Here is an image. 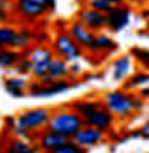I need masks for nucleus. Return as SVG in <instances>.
Segmentation results:
<instances>
[{"label": "nucleus", "mask_w": 149, "mask_h": 153, "mask_svg": "<svg viewBox=\"0 0 149 153\" xmlns=\"http://www.w3.org/2000/svg\"><path fill=\"white\" fill-rule=\"evenodd\" d=\"M14 9V0H0V10Z\"/></svg>", "instance_id": "31"}, {"label": "nucleus", "mask_w": 149, "mask_h": 153, "mask_svg": "<svg viewBox=\"0 0 149 153\" xmlns=\"http://www.w3.org/2000/svg\"><path fill=\"white\" fill-rule=\"evenodd\" d=\"M85 125V118L78 115L73 108L71 110H57L50 115V120L47 124V129L64 136L68 139H73L74 134Z\"/></svg>", "instance_id": "2"}, {"label": "nucleus", "mask_w": 149, "mask_h": 153, "mask_svg": "<svg viewBox=\"0 0 149 153\" xmlns=\"http://www.w3.org/2000/svg\"><path fill=\"white\" fill-rule=\"evenodd\" d=\"M56 57V56H54ZM52 57V59H54ZM52 59H44V61H38V63H33V70H31V76L33 78H38V80H44L49 73V68H50V63Z\"/></svg>", "instance_id": "23"}, {"label": "nucleus", "mask_w": 149, "mask_h": 153, "mask_svg": "<svg viewBox=\"0 0 149 153\" xmlns=\"http://www.w3.org/2000/svg\"><path fill=\"white\" fill-rule=\"evenodd\" d=\"M68 141L69 139L64 137V136H61V134H57V132H52L49 129H44V131H40V136H38V150L54 153L59 146H63Z\"/></svg>", "instance_id": "11"}, {"label": "nucleus", "mask_w": 149, "mask_h": 153, "mask_svg": "<svg viewBox=\"0 0 149 153\" xmlns=\"http://www.w3.org/2000/svg\"><path fill=\"white\" fill-rule=\"evenodd\" d=\"M31 70H33V61L30 57H21L14 66V71L18 75H31Z\"/></svg>", "instance_id": "24"}, {"label": "nucleus", "mask_w": 149, "mask_h": 153, "mask_svg": "<svg viewBox=\"0 0 149 153\" xmlns=\"http://www.w3.org/2000/svg\"><path fill=\"white\" fill-rule=\"evenodd\" d=\"M118 44L106 33H95V52H113Z\"/></svg>", "instance_id": "19"}, {"label": "nucleus", "mask_w": 149, "mask_h": 153, "mask_svg": "<svg viewBox=\"0 0 149 153\" xmlns=\"http://www.w3.org/2000/svg\"><path fill=\"white\" fill-rule=\"evenodd\" d=\"M52 51L54 54L59 57L66 59L68 63H73V61H80L83 56V47L71 37V33H57V37L54 38V44H52Z\"/></svg>", "instance_id": "3"}, {"label": "nucleus", "mask_w": 149, "mask_h": 153, "mask_svg": "<svg viewBox=\"0 0 149 153\" xmlns=\"http://www.w3.org/2000/svg\"><path fill=\"white\" fill-rule=\"evenodd\" d=\"M9 19V10H0V25Z\"/></svg>", "instance_id": "34"}, {"label": "nucleus", "mask_w": 149, "mask_h": 153, "mask_svg": "<svg viewBox=\"0 0 149 153\" xmlns=\"http://www.w3.org/2000/svg\"><path fill=\"white\" fill-rule=\"evenodd\" d=\"M56 56L54 51L44 47V45H35L31 49H26V57H30L33 63H38V61H44V59H52Z\"/></svg>", "instance_id": "20"}, {"label": "nucleus", "mask_w": 149, "mask_h": 153, "mask_svg": "<svg viewBox=\"0 0 149 153\" xmlns=\"http://www.w3.org/2000/svg\"><path fill=\"white\" fill-rule=\"evenodd\" d=\"M73 141L78 144V146L85 148V150L95 148V146H99V144H103L104 141H106V132L101 131V129H97V127H94V125L85 124L78 132L74 134Z\"/></svg>", "instance_id": "5"}, {"label": "nucleus", "mask_w": 149, "mask_h": 153, "mask_svg": "<svg viewBox=\"0 0 149 153\" xmlns=\"http://www.w3.org/2000/svg\"><path fill=\"white\" fill-rule=\"evenodd\" d=\"M31 2H37V4H40V5H44V7L47 9V12L56 9V2H50V0H31Z\"/></svg>", "instance_id": "30"}, {"label": "nucleus", "mask_w": 149, "mask_h": 153, "mask_svg": "<svg viewBox=\"0 0 149 153\" xmlns=\"http://www.w3.org/2000/svg\"><path fill=\"white\" fill-rule=\"evenodd\" d=\"M78 21L85 25L89 30L92 31H101L103 28H106V14L101 10H95L92 7H83V9L78 12Z\"/></svg>", "instance_id": "8"}, {"label": "nucleus", "mask_w": 149, "mask_h": 153, "mask_svg": "<svg viewBox=\"0 0 149 153\" xmlns=\"http://www.w3.org/2000/svg\"><path fill=\"white\" fill-rule=\"evenodd\" d=\"M82 73V65L80 63H76V61H73V63H69V78H76V76Z\"/></svg>", "instance_id": "29"}, {"label": "nucleus", "mask_w": 149, "mask_h": 153, "mask_svg": "<svg viewBox=\"0 0 149 153\" xmlns=\"http://www.w3.org/2000/svg\"><path fill=\"white\" fill-rule=\"evenodd\" d=\"M83 152H87V150L82 148V146H78L73 139H69L68 143H64L63 146H59L54 153H83Z\"/></svg>", "instance_id": "27"}, {"label": "nucleus", "mask_w": 149, "mask_h": 153, "mask_svg": "<svg viewBox=\"0 0 149 153\" xmlns=\"http://www.w3.org/2000/svg\"><path fill=\"white\" fill-rule=\"evenodd\" d=\"M14 35H16V30L14 28H10V26H0V42H2L4 47H10Z\"/></svg>", "instance_id": "25"}, {"label": "nucleus", "mask_w": 149, "mask_h": 153, "mask_svg": "<svg viewBox=\"0 0 149 153\" xmlns=\"http://www.w3.org/2000/svg\"><path fill=\"white\" fill-rule=\"evenodd\" d=\"M87 5L92 7V9H95V10H101L104 14H108V12L114 7L109 0H87Z\"/></svg>", "instance_id": "26"}, {"label": "nucleus", "mask_w": 149, "mask_h": 153, "mask_svg": "<svg viewBox=\"0 0 149 153\" xmlns=\"http://www.w3.org/2000/svg\"><path fill=\"white\" fill-rule=\"evenodd\" d=\"M140 16L144 19H149V9H142L140 10Z\"/></svg>", "instance_id": "35"}, {"label": "nucleus", "mask_w": 149, "mask_h": 153, "mask_svg": "<svg viewBox=\"0 0 149 153\" xmlns=\"http://www.w3.org/2000/svg\"><path fill=\"white\" fill-rule=\"evenodd\" d=\"M38 148H33L31 143H30L28 139H14L12 143L9 144V152L10 153H33L37 152Z\"/></svg>", "instance_id": "22"}, {"label": "nucleus", "mask_w": 149, "mask_h": 153, "mask_svg": "<svg viewBox=\"0 0 149 153\" xmlns=\"http://www.w3.org/2000/svg\"><path fill=\"white\" fill-rule=\"evenodd\" d=\"M73 89V84L66 78H59L56 82H50V84H44V87L37 91L35 94H31L33 97H54L57 94H64L68 91Z\"/></svg>", "instance_id": "12"}, {"label": "nucleus", "mask_w": 149, "mask_h": 153, "mask_svg": "<svg viewBox=\"0 0 149 153\" xmlns=\"http://www.w3.org/2000/svg\"><path fill=\"white\" fill-rule=\"evenodd\" d=\"M130 56L134 57L135 61H139L140 65H144V63H148V61H149V49H144V47H132Z\"/></svg>", "instance_id": "28"}, {"label": "nucleus", "mask_w": 149, "mask_h": 153, "mask_svg": "<svg viewBox=\"0 0 149 153\" xmlns=\"http://www.w3.org/2000/svg\"><path fill=\"white\" fill-rule=\"evenodd\" d=\"M132 18V9L127 5H114L106 14V28L113 33H120L121 30L127 28Z\"/></svg>", "instance_id": "6"}, {"label": "nucleus", "mask_w": 149, "mask_h": 153, "mask_svg": "<svg viewBox=\"0 0 149 153\" xmlns=\"http://www.w3.org/2000/svg\"><path fill=\"white\" fill-rule=\"evenodd\" d=\"M21 57H23L21 56V51H16L12 47H0V68L2 70L14 68Z\"/></svg>", "instance_id": "16"}, {"label": "nucleus", "mask_w": 149, "mask_h": 153, "mask_svg": "<svg viewBox=\"0 0 149 153\" xmlns=\"http://www.w3.org/2000/svg\"><path fill=\"white\" fill-rule=\"evenodd\" d=\"M103 105L111 111L114 117H118L121 120L128 118L135 111H140L144 108V101L139 96L127 92L125 91H109L103 97Z\"/></svg>", "instance_id": "1"}, {"label": "nucleus", "mask_w": 149, "mask_h": 153, "mask_svg": "<svg viewBox=\"0 0 149 153\" xmlns=\"http://www.w3.org/2000/svg\"><path fill=\"white\" fill-rule=\"evenodd\" d=\"M14 10L21 18L30 19V21L40 19L44 14H47V9L44 5H40L37 2H31V0H14Z\"/></svg>", "instance_id": "9"}, {"label": "nucleus", "mask_w": 149, "mask_h": 153, "mask_svg": "<svg viewBox=\"0 0 149 153\" xmlns=\"http://www.w3.org/2000/svg\"><path fill=\"white\" fill-rule=\"evenodd\" d=\"M132 71V56H120L113 63V80L123 82Z\"/></svg>", "instance_id": "15"}, {"label": "nucleus", "mask_w": 149, "mask_h": 153, "mask_svg": "<svg viewBox=\"0 0 149 153\" xmlns=\"http://www.w3.org/2000/svg\"><path fill=\"white\" fill-rule=\"evenodd\" d=\"M130 2L134 5H142V4H144V0H130Z\"/></svg>", "instance_id": "37"}, {"label": "nucleus", "mask_w": 149, "mask_h": 153, "mask_svg": "<svg viewBox=\"0 0 149 153\" xmlns=\"http://www.w3.org/2000/svg\"><path fill=\"white\" fill-rule=\"evenodd\" d=\"M68 73H69V65H68V61L63 59V57L56 56L52 59V63H50L49 73H47V76L42 82H44V84H50V82H56L59 78H64Z\"/></svg>", "instance_id": "13"}, {"label": "nucleus", "mask_w": 149, "mask_h": 153, "mask_svg": "<svg viewBox=\"0 0 149 153\" xmlns=\"http://www.w3.org/2000/svg\"><path fill=\"white\" fill-rule=\"evenodd\" d=\"M101 106H104L101 101H89V99H82V101H76V103H73L71 105V108H73L74 111L78 115H82V117H89L90 113H94L95 110H99Z\"/></svg>", "instance_id": "18"}, {"label": "nucleus", "mask_w": 149, "mask_h": 153, "mask_svg": "<svg viewBox=\"0 0 149 153\" xmlns=\"http://www.w3.org/2000/svg\"><path fill=\"white\" fill-rule=\"evenodd\" d=\"M68 31L71 33V37H73L83 49L90 51V52H95V31L89 30L85 25H82L80 21L71 23Z\"/></svg>", "instance_id": "7"}, {"label": "nucleus", "mask_w": 149, "mask_h": 153, "mask_svg": "<svg viewBox=\"0 0 149 153\" xmlns=\"http://www.w3.org/2000/svg\"><path fill=\"white\" fill-rule=\"evenodd\" d=\"M144 85H149V71L144 70V71H135L134 75L127 80L125 84V89H137V87H144Z\"/></svg>", "instance_id": "21"}, {"label": "nucleus", "mask_w": 149, "mask_h": 153, "mask_svg": "<svg viewBox=\"0 0 149 153\" xmlns=\"http://www.w3.org/2000/svg\"><path fill=\"white\" fill-rule=\"evenodd\" d=\"M50 111L45 108H31L26 110L18 117V124L23 125L24 129H28L30 132H37L47 129V124L50 120Z\"/></svg>", "instance_id": "4"}, {"label": "nucleus", "mask_w": 149, "mask_h": 153, "mask_svg": "<svg viewBox=\"0 0 149 153\" xmlns=\"http://www.w3.org/2000/svg\"><path fill=\"white\" fill-rule=\"evenodd\" d=\"M0 47H4V45H2V42H0Z\"/></svg>", "instance_id": "38"}, {"label": "nucleus", "mask_w": 149, "mask_h": 153, "mask_svg": "<svg viewBox=\"0 0 149 153\" xmlns=\"http://www.w3.org/2000/svg\"><path fill=\"white\" fill-rule=\"evenodd\" d=\"M33 38H35V33H33V31L23 28V30H19V31H16V35H14V38H12L10 47L16 49V51H24V49L30 47V44H31Z\"/></svg>", "instance_id": "17"}, {"label": "nucleus", "mask_w": 149, "mask_h": 153, "mask_svg": "<svg viewBox=\"0 0 149 153\" xmlns=\"http://www.w3.org/2000/svg\"><path fill=\"white\" fill-rule=\"evenodd\" d=\"M113 122H114V115H113L106 106H101V108L95 110L94 113H90L89 117H85V124L87 125H94V127L101 129L104 132H108L113 127Z\"/></svg>", "instance_id": "10"}, {"label": "nucleus", "mask_w": 149, "mask_h": 153, "mask_svg": "<svg viewBox=\"0 0 149 153\" xmlns=\"http://www.w3.org/2000/svg\"><path fill=\"white\" fill-rule=\"evenodd\" d=\"M139 131H140V137H142V139H148V141H149V120L142 125V127H140Z\"/></svg>", "instance_id": "32"}, {"label": "nucleus", "mask_w": 149, "mask_h": 153, "mask_svg": "<svg viewBox=\"0 0 149 153\" xmlns=\"http://www.w3.org/2000/svg\"><path fill=\"white\" fill-rule=\"evenodd\" d=\"M4 87H5V92L12 97H23L26 94L24 91L28 89V82L24 75L23 76H9L4 80Z\"/></svg>", "instance_id": "14"}, {"label": "nucleus", "mask_w": 149, "mask_h": 153, "mask_svg": "<svg viewBox=\"0 0 149 153\" xmlns=\"http://www.w3.org/2000/svg\"><path fill=\"white\" fill-rule=\"evenodd\" d=\"M140 97L142 99H149V85H144L140 91Z\"/></svg>", "instance_id": "33"}, {"label": "nucleus", "mask_w": 149, "mask_h": 153, "mask_svg": "<svg viewBox=\"0 0 149 153\" xmlns=\"http://www.w3.org/2000/svg\"><path fill=\"white\" fill-rule=\"evenodd\" d=\"M148 37H149V33H148Z\"/></svg>", "instance_id": "39"}, {"label": "nucleus", "mask_w": 149, "mask_h": 153, "mask_svg": "<svg viewBox=\"0 0 149 153\" xmlns=\"http://www.w3.org/2000/svg\"><path fill=\"white\" fill-rule=\"evenodd\" d=\"M109 2H111L113 5H123L125 4V0H109Z\"/></svg>", "instance_id": "36"}]
</instances>
